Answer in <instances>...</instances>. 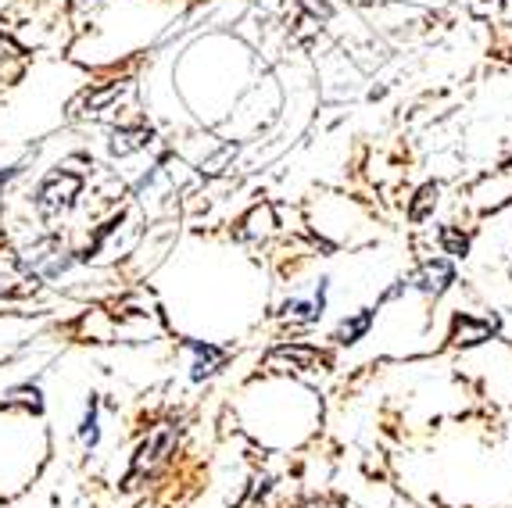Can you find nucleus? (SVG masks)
Segmentation results:
<instances>
[{
	"mask_svg": "<svg viewBox=\"0 0 512 508\" xmlns=\"http://www.w3.org/2000/svg\"><path fill=\"white\" fill-rule=\"evenodd\" d=\"M151 140V133L147 129H129V133H115V140H111V154H133L140 151V147Z\"/></svg>",
	"mask_w": 512,
	"mask_h": 508,
	"instance_id": "39448f33",
	"label": "nucleus"
},
{
	"mask_svg": "<svg viewBox=\"0 0 512 508\" xmlns=\"http://www.w3.org/2000/svg\"><path fill=\"white\" fill-rule=\"evenodd\" d=\"M491 330H495V322H477L470 315H462V319H455V344H480Z\"/></svg>",
	"mask_w": 512,
	"mask_h": 508,
	"instance_id": "20e7f679",
	"label": "nucleus"
},
{
	"mask_svg": "<svg viewBox=\"0 0 512 508\" xmlns=\"http://www.w3.org/2000/svg\"><path fill=\"white\" fill-rule=\"evenodd\" d=\"M11 176H15V172H0V183H8Z\"/></svg>",
	"mask_w": 512,
	"mask_h": 508,
	"instance_id": "4468645a",
	"label": "nucleus"
},
{
	"mask_svg": "<svg viewBox=\"0 0 512 508\" xmlns=\"http://www.w3.org/2000/svg\"><path fill=\"white\" fill-rule=\"evenodd\" d=\"M8 54H15V43H8L4 36H0V58H8Z\"/></svg>",
	"mask_w": 512,
	"mask_h": 508,
	"instance_id": "ddd939ff",
	"label": "nucleus"
},
{
	"mask_svg": "<svg viewBox=\"0 0 512 508\" xmlns=\"http://www.w3.org/2000/svg\"><path fill=\"white\" fill-rule=\"evenodd\" d=\"M176 437H180V426H172V423H162L158 430L147 433V441L140 444L137 458H133V480L137 476H151L154 469L162 466L165 458H169V451L176 448Z\"/></svg>",
	"mask_w": 512,
	"mask_h": 508,
	"instance_id": "f257e3e1",
	"label": "nucleus"
},
{
	"mask_svg": "<svg viewBox=\"0 0 512 508\" xmlns=\"http://www.w3.org/2000/svg\"><path fill=\"white\" fill-rule=\"evenodd\" d=\"M441 240H444V247H448V254H466V251H470V240L462 237V233H455V229H444Z\"/></svg>",
	"mask_w": 512,
	"mask_h": 508,
	"instance_id": "9b49d317",
	"label": "nucleus"
},
{
	"mask_svg": "<svg viewBox=\"0 0 512 508\" xmlns=\"http://www.w3.org/2000/svg\"><path fill=\"white\" fill-rule=\"evenodd\" d=\"M269 362H273V365L291 362V369H305V365L316 362V351H308V348H280L273 358H269Z\"/></svg>",
	"mask_w": 512,
	"mask_h": 508,
	"instance_id": "6e6552de",
	"label": "nucleus"
},
{
	"mask_svg": "<svg viewBox=\"0 0 512 508\" xmlns=\"http://www.w3.org/2000/svg\"><path fill=\"white\" fill-rule=\"evenodd\" d=\"M79 176H72V172H58V176H51L47 183L40 187V194H36V208H40V215H47V219H58L61 212H69L72 197L79 194Z\"/></svg>",
	"mask_w": 512,
	"mask_h": 508,
	"instance_id": "f03ea898",
	"label": "nucleus"
},
{
	"mask_svg": "<svg viewBox=\"0 0 512 508\" xmlns=\"http://www.w3.org/2000/svg\"><path fill=\"white\" fill-rule=\"evenodd\" d=\"M416 283H419V290L423 294H444V287L452 283V265L448 262H427L423 269H419V276H416Z\"/></svg>",
	"mask_w": 512,
	"mask_h": 508,
	"instance_id": "7ed1b4c3",
	"label": "nucleus"
},
{
	"mask_svg": "<svg viewBox=\"0 0 512 508\" xmlns=\"http://www.w3.org/2000/svg\"><path fill=\"white\" fill-rule=\"evenodd\" d=\"M197 355H201V358H197V365H194L197 380H201V376H208V373H215L212 365L222 362V351L219 348H197Z\"/></svg>",
	"mask_w": 512,
	"mask_h": 508,
	"instance_id": "9d476101",
	"label": "nucleus"
},
{
	"mask_svg": "<svg viewBox=\"0 0 512 508\" xmlns=\"http://www.w3.org/2000/svg\"><path fill=\"white\" fill-rule=\"evenodd\" d=\"M83 441L94 444L97 441V415H94V405H90V412H86V423H83Z\"/></svg>",
	"mask_w": 512,
	"mask_h": 508,
	"instance_id": "f8f14e48",
	"label": "nucleus"
},
{
	"mask_svg": "<svg viewBox=\"0 0 512 508\" xmlns=\"http://www.w3.org/2000/svg\"><path fill=\"white\" fill-rule=\"evenodd\" d=\"M319 312H323V294L312 297V301H294V305H287V308H283V319H291V322H312Z\"/></svg>",
	"mask_w": 512,
	"mask_h": 508,
	"instance_id": "423d86ee",
	"label": "nucleus"
},
{
	"mask_svg": "<svg viewBox=\"0 0 512 508\" xmlns=\"http://www.w3.org/2000/svg\"><path fill=\"white\" fill-rule=\"evenodd\" d=\"M369 322H373V312H359L351 322H344L341 330H337V340L341 344H355V340L362 337V333L369 330Z\"/></svg>",
	"mask_w": 512,
	"mask_h": 508,
	"instance_id": "0eeeda50",
	"label": "nucleus"
},
{
	"mask_svg": "<svg viewBox=\"0 0 512 508\" xmlns=\"http://www.w3.org/2000/svg\"><path fill=\"white\" fill-rule=\"evenodd\" d=\"M434 204H437V183H427V187H423V190H419V194H416V201H412V208H409V215H412V219H427V215H430V208H434Z\"/></svg>",
	"mask_w": 512,
	"mask_h": 508,
	"instance_id": "1a4fd4ad",
	"label": "nucleus"
}]
</instances>
